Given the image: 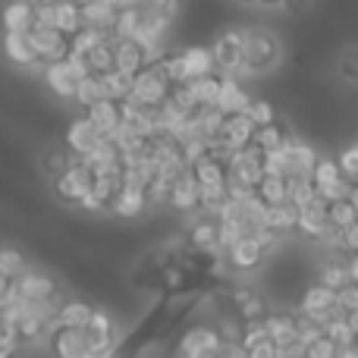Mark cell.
Listing matches in <instances>:
<instances>
[{
    "mask_svg": "<svg viewBox=\"0 0 358 358\" xmlns=\"http://www.w3.org/2000/svg\"><path fill=\"white\" fill-rule=\"evenodd\" d=\"M73 3H79V6H82V3H92V0H73Z\"/></svg>",
    "mask_w": 358,
    "mask_h": 358,
    "instance_id": "obj_53",
    "label": "cell"
},
{
    "mask_svg": "<svg viewBox=\"0 0 358 358\" xmlns=\"http://www.w3.org/2000/svg\"><path fill=\"white\" fill-rule=\"evenodd\" d=\"M92 311H94V305L85 302V299H63V302L57 305L54 324H60V327H88Z\"/></svg>",
    "mask_w": 358,
    "mask_h": 358,
    "instance_id": "obj_25",
    "label": "cell"
},
{
    "mask_svg": "<svg viewBox=\"0 0 358 358\" xmlns=\"http://www.w3.org/2000/svg\"><path fill=\"white\" fill-rule=\"evenodd\" d=\"M336 73H340L343 82H349V85H358V48L346 50V54L340 57V63H336Z\"/></svg>",
    "mask_w": 358,
    "mask_h": 358,
    "instance_id": "obj_43",
    "label": "cell"
},
{
    "mask_svg": "<svg viewBox=\"0 0 358 358\" xmlns=\"http://www.w3.org/2000/svg\"><path fill=\"white\" fill-rule=\"evenodd\" d=\"M220 334H217L214 324H198V327H189L182 336H179L173 355L179 358H204V355H220Z\"/></svg>",
    "mask_w": 358,
    "mask_h": 358,
    "instance_id": "obj_4",
    "label": "cell"
},
{
    "mask_svg": "<svg viewBox=\"0 0 358 358\" xmlns=\"http://www.w3.org/2000/svg\"><path fill=\"white\" fill-rule=\"evenodd\" d=\"M305 355H311V358H330V355H340V346H336V343L330 340L327 334H321V336H315V340L305 346Z\"/></svg>",
    "mask_w": 358,
    "mask_h": 358,
    "instance_id": "obj_44",
    "label": "cell"
},
{
    "mask_svg": "<svg viewBox=\"0 0 358 358\" xmlns=\"http://www.w3.org/2000/svg\"><path fill=\"white\" fill-rule=\"evenodd\" d=\"M0 25L10 31H29L35 25V0H10L0 10Z\"/></svg>",
    "mask_w": 358,
    "mask_h": 358,
    "instance_id": "obj_24",
    "label": "cell"
},
{
    "mask_svg": "<svg viewBox=\"0 0 358 358\" xmlns=\"http://www.w3.org/2000/svg\"><path fill=\"white\" fill-rule=\"evenodd\" d=\"M299 308H302V315L315 317L317 324H327L330 317L346 315V311H343V305H340V299H336V289H330V286H324V283L308 286V289L302 292Z\"/></svg>",
    "mask_w": 358,
    "mask_h": 358,
    "instance_id": "obj_8",
    "label": "cell"
},
{
    "mask_svg": "<svg viewBox=\"0 0 358 358\" xmlns=\"http://www.w3.org/2000/svg\"><path fill=\"white\" fill-rule=\"evenodd\" d=\"M185 242L192 248H208V252H220V220L217 214H201L185 233Z\"/></svg>",
    "mask_w": 358,
    "mask_h": 358,
    "instance_id": "obj_20",
    "label": "cell"
},
{
    "mask_svg": "<svg viewBox=\"0 0 358 358\" xmlns=\"http://www.w3.org/2000/svg\"><path fill=\"white\" fill-rule=\"evenodd\" d=\"M101 79H104V92H107V98H113V101L129 98V92H132V76H129V73L110 69V73H104Z\"/></svg>",
    "mask_w": 358,
    "mask_h": 358,
    "instance_id": "obj_38",
    "label": "cell"
},
{
    "mask_svg": "<svg viewBox=\"0 0 358 358\" xmlns=\"http://www.w3.org/2000/svg\"><path fill=\"white\" fill-rule=\"evenodd\" d=\"M292 132H289V126L283 123V120H277L273 117L271 123H264V126H258V129H255V138H252V145H258L261 151H280L283 148V145H289L292 142Z\"/></svg>",
    "mask_w": 358,
    "mask_h": 358,
    "instance_id": "obj_23",
    "label": "cell"
},
{
    "mask_svg": "<svg viewBox=\"0 0 358 358\" xmlns=\"http://www.w3.org/2000/svg\"><path fill=\"white\" fill-rule=\"evenodd\" d=\"M170 85H173V82H170L167 76H164V69L151 60V63H145L136 76H132L129 98L138 101V104H145V107H155V104H161V101H167Z\"/></svg>",
    "mask_w": 358,
    "mask_h": 358,
    "instance_id": "obj_2",
    "label": "cell"
},
{
    "mask_svg": "<svg viewBox=\"0 0 358 358\" xmlns=\"http://www.w3.org/2000/svg\"><path fill=\"white\" fill-rule=\"evenodd\" d=\"M29 41L35 48L38 60L44 63H54L69 57V35L60 31L57 25H44V29H29Z\"/></svg>",
    "mask_w": 358,
    "mask_h": 358,
    "instance_id": "obj_9",
    "label": "cell"
},
{
    "mask_svg": "<svg viewBox=\"0 0 358 358\" xmlns=\"http://www.w3.org/2000/svg\"><path fill=\"white\" fill-rule=\"evenodd\" d=\"M349 198H352V204H355V210H358V182L349 185Z\"/></svg>",
    "mask_w": 358,
    "mask_h": 358,
    "instance_id": "obj_50",
    "label": "cell"
},
{
    "mask_svg": "<svg viewBox=\"0 0 358 358\" xmlns=\"http://www.w3.org/2000/svg\"><path fill=\"white\" fill-rule=\"evenodd\" d=\"M236 3H255V0H236Z\"/></svg>",
    "mask_w": 358,
    "mask_h": 358,
    "instance_id": "obj_54",
    "label": "cell"
},
{
    "mask_svg": "<svg viewBox=\"0 0 358 358\" xmlns=\"http://www.w3.org/2000/svg\"><path fill=\"white\" fill-rule=\"evenodd\" d=\"M355 217H358V210H355L352 198H349V192H346V195H340V198H334V201H327V220H330V227L343 229V227H349Z\"/></svg>",
    "mask_w": 358,
    "mask_h": 358,
    "instance_id": "obj_36",
    "label": "cell"
},
{
    "mask_svg": "<svg viewBox=\"0 0 358 358\" xmlns=\"http://www.w3.org/2000/svg\"><path fill=\"white\" fill-rule=\"evenodd\" d=\"M321 283L330 286V289H340V286H346V283H349V267H346V261H340V258L330 261V264L321 271Z\"/></svg>",
    "mask_w": 358,
    "mask_h": 358,
    "instance_id": "obj_41",
    "label": "cell"
},
{
    "mask_svg": "<svg viewBox=\"0 0 358 358\" xmlns=\"http://www.w3.org/2000/svg\"><path fill=\"white\" fill-rule=\"evenodd\" d=\"M35 3H57V0H35Z\"/></svg>",
    "mask_w": 358,
    "mask_h": 358,
    "instance_id": "obj_52",
    "label": "cell"
},
{
    "mask_svg": "<svg viewBox=\"0 0 358 358\" xmlns=\"http://www.w3.org/2000/svg\"><path fill=\"white\" fill-rule=\"evenodd\" d=\"M0 48H3V57L19 69H29L31 63H38V54L29 41V31H10L3 29V38H0Z\"/></svg>",
    "mask_w": 358,
    "mask_h": 358,
    "instance_id": "obj_17",
    "label": "cell"
},
{
    "mask_svg": "<svg viewBox=\"0 0 358 358\" xmlns=\"http://www.w3.org/2000/svg\"><path fill=\"white\" fill-rule=\"evenodd\" d=\"M167 208L179 210V214H195V210L201 208V185H198L192 167H185L182 173L173 179V185H170V198H167Z\"/></svg>",
    "mask_w": 358,
    "mask_h": 358,
    "instance_id": "obj_13",
    "label": "cell"
},
{
    "mask_svg": "<svg viewBox=\"0 0 358 358\" xmlns=\"http://www.w3.org/2000/svg\"><path fill=\"white\" fill-rule=\"evenodd\" d=\"M6 296H25V299H57L60 296V283H57L50 273L44 271H25L22 277L10 280V289Z\"/></svg>",
    "mask_w": 358,
    "mask_h": 358,
    "instance_id": "obj_10",
    "label": "cell"
},
{
    "mask_svg": "<svg viewBox=\"0 0 358 358\" xmlns=\"http://www.w3.org/2000/svg\"><path fill=\"white\" fill-rule=\"evenodd\" d=\"M6 289H10V277L0 273V305H3V299H6Z\"/></svg>",
    "mask_w": 358,
    "mask_h": 358,
    "instance_id": "obj_49",
    "label": "cell"
},
{
    "mask_svg": "<svg viewBox=\"0 0 358 358\" xmlns=\"http://www.w3.org/2000/svg\"><path fill=\"white\" fill-rule=\"evenodd\" d=\"M229 299H233V311L242 321H261L267 315V302L261 299L258 289L252 286H229Z\"/></svg>",
    "mask_w": 358,
    "mask_h": 358,
    "instance_id": "obj_19",
    "label": "cell"
},
{
    "mask_svg": "<svg viewBox=\"0 0 358 358\" xmlns=\"http://www.w3.org/2000/svg\"><path fill=\"white\" fill-rule=\"evenodd\" d=\"M327 227H330V220H327V198L315 195L311 201L299 204L296 229H299L302 236H308V239H321Z\"/></svg>",
    "mask_w": 358,
    "mask_h": 358,
    "instance_id": "obj_15",
    "label": "cell"
},
{
    "mask_svg": "<svg viewBox=\"0 0 358 358\" xmlns=\"http://www.w3.org/2000/svg\"><path fill=\"white\" fill-rule=\"evenodd\" d=\"M29 271V261H25V255L19 252V248H0V273L10 280L22 277V273Z\"/></svg>",
    "mask_w": 358,
    "mask_h": 358,
    "instance_id": "obj_39",
    "label": "cell"
},
{
    "mask_svg": "<svg viewBox=\"0 0 358 358\" xmlns=\"http://www.w3.org/2000/svg\"><path fill=\"white\" fill-rule=\"evenodd\" d=\"M346 267H349V280H352V283H358V255H352V258L346 261Z\"/></svg>",
    "mask_w": 358,
    "mask_h": 358,
    "instance_id": "obj_48",
    "label": "cell"
},
{
    "mask_svg": "<svg viewBox=\"0 0 358 358\" xmlns=\"http://www.w3.org/2000/svg\"><path fill=\"white\" fill-rule=\"evenodd\" d=\"M210 57H214V69H220L223 76H239L242 60H245L242 31L229 29V31H223V35H217V41L210 44Z\"/></svg>",
    "mask_w": 358,
    "mask_h": 358,
    "instance_id": "obj_7",
    "label": "cell"
},
{
    "mask_svg": "<svg viewBox=\"0 0 358 358\" xmlns=\"http://www.w3.org/2000/svg\"><path fill=\"white\" fill-rule=\"evenodd\" d=\"M85 117L92 120L94 126H98L101 132H104L107 138L117 132V126L123 123V113H120V101H113V98H101V101H94L92 107H85Z\"/></svg>",
    "mask_w": 358,
    "mask_h": 358,
    "instance_id": "obj_21",
    "label": "cell"
},
{
    "mask_svg": "<svg viewBox=\"0 0 358 358\" xmlns=\"http://www.w3.org/2000/svg\"><path fill=\"white\" fill-rule=\"evenodd\" d=\"M120 189H123V167H120V170H107V173L94 176L92 195L101 201V208L110 210V204H113V198L120 195Z\"/></svg>",
    "mask_w": 358,
    "mask_h": 358,
    "instance_id": "obj_32",
    "label": "cell"
},
{
    "mask_svg": "<svg viewBox=\"0 0 358 358\" xmlns=\"http://www.w3.org/2000/svg\"><path fill=\"white\" fill-rule=\"evenodd\" d=\"M264 327L267 334L277 340L280 352H283V346H289L292 340H299V327H296V315H286V311H267L264 317Z\"/></svg>",
    "mask_w": 358,
    "mask_h": 358,
    "instance_id": "obj_26",
    "label": "cell"
},
{
    "mask_svg": "<svg viewBox=\"0 0 358 358\" xmlns=\"http://www.w3.org/2000/svg\"><path fill=\"white\" fill-rule=\"evenodd\" d=\"M340 242H343V255H346V258L358 255V217L349 223V227L340 229Z\"/></svg>",
    "mask_w": 358,
    "mask_h": 358,
    "instance_id": "obj_46",
    "label": "cell"
},
{
    "mask_svg": "<svg viewBox=\"0 0 358 358\" xmlns=\"http://www.w3.org/2000/svg\"><path fill=\"white\" fill-rule=\"evenodd\" d=\"M296 217H299V208L292 201L264 204V227H271L273 233H280V236H286L289 229H296Z\"/></svg>",
    "mask_w": 358,
    "mask_h": 358,
    "instance_id": "obj_28",
    "label": "cell"
},
{
    "mask_svg": "<svg viewBox=\"0 0 358 358\" xmlns=\"http://www.w3.org/2000/svg\"><path fill=\"white\" fill-rule=\"evenodd\" d=\"M145 63H148V50H145L136 38H117V41H113V69L136 76Z\"/></svg>",
    "mask_w": 358,
    "mask_h": 358,
    "instance_id": "obj_18",
    "label": "cell"
},
{
    "mask_svg": "<svg viewBox=\"0 0 358 358\" xmlns=\"http://www.w3.org/2000/svg\"><path fill=\"white\" fill-rule=\"evenodd\" d=\"M54 25L66 35L82 29V6L73 3V0H57L54 3Z\"/></svg>",
    "mask_w": 358,
    "mask_h": 358,
    "instance_id": "obj_34",
    "label": "cell"
},
{
    "mask_svg": "<svg viewBox=\"0 0 358 358\" xmlns=\"http://www.w3.org/2000/svg\"><path fill=\"white\" fill-rule=\"evenodd\" d=\"M239 346H242V355H248V358H277L280 355L277 340L267 334L264 321H248Z\"/></svg>",
    "mask_w": 358,
    "mask_h": 358,
    "instance_id": "obj_16",
    "label": "cell"
},
{
    "mask_svg": "<svg viewBox=\"0 0 358 358\" xmlns=\"http://www.w3.org/2000/svg\"><path fill=\"white\" fill-rule=\"evenodd\" d=\"M245 113H248V117H252L255 129H258V126H264V123H271V120H273V117H277V113H273V107H271V101H261V98L248 101Z\"/></svg>",
    "mask_w": 358,
    "mask_h": 358,
    "instance_id": "obj_45",
    "label": "cell"
},
{
    "mask_svg": "<svg viewBox=\"0 0 358 358\" xmlns=\"http://www.w3.org/2000/svg\"><path fill=\"white\" fill-rule=\"evenodd\" d=\"M223 79H227V76H223L220 69H208V73L195 76V79H185V82H189V88H192L198 104H217V94H220V88H223Z\"/></svg>",
    "mask_w": 358,
    "mask_h": 358,
    "instance_id": "obj_27",
    "label": "cell"
},
{
    "mask_svg": "<svg viewBox=\"0 0 358 358\" xmlns=\"http://www.w3.org/2000/svg\"><path fill=\"white\" fill-rule=\"evenodd\" d=\"M101 98H107V92H104V79H101V76H94V73L82 76L79 85H76V98H73V104H79V107H92L94 101H101Z\"/></svg>",
    "mask_w": 358,
    "mask_h": 358,
    "instance_id": "obj_35",
    "label": "cell"
},
{
    "mask_svg": "<svg viewBox=\"0 0 358 358\" xmlns=\"http://www.w3.org/2000/svg\"><path fill=\"white\" fill-rule=\"evenodd\" d=\"M120 6L132 13H170V16H176V0H120Z\"/></svg>",
    "mask_w": 358,
    "mask_h": 358,
    "instance_id": "obj_40",
    "label": "cell"
},
{
    "mask_svg": "<svg viewBox=\"0 0 358 358\" xmlns=\"http://www.w3.org/2000/svg\"><path fill=\"white\" fill-rule=\"evenodd\" d=\"M110 210L120 217V220H136L148 210V198H145V189H136V185H123L120 195L113 198Z\"/></svg>",
    "mask_w": 358,
    "mask_h": 358,
    "instance_id": "obj_22",
    "label": "cell"
},
{
    "mask_svg": "<svg viewBox=\"0 0 358 358\" xmlns=\"http://www.w3.org/2000/svg\"><path fill=\"white\" fill-rule=\"evenodd\" d=\"M92 185H94V173L88 170V164L82 161V157H76L63 173L54 176V195L60 198L63 204H79L82 198L92 192Z\"/></svg>",
    "mask_w": 358,
    "mask_h": 358,
    "instance_id": "obj_3",
    "label": "cell"
},
{
    "mask_svg": "<svg viewBox=\"0 0 358 358\" xmlns=\"http://www.w3.org/2000/svg\"><path fill=\"white\" fill-rule=\"evenodd\" d=\"M117 10H120V6L101 3V0L82 3V25H92V29H101V31H113V22H117Z\"/></svg>",
    "mask_w": 358,
    "mask_h": 358,
    "instance_id": "obj_30",
    "label": "cell"
},
{
    "mask_svg": "<svg viewBox=\"0 0 358 358\" xmlns=\"http://www.w3.org/2000/svg\"><path fill=\"white\" fill-rule=\"evenodd\" d=\"M242 48H245L242 73H248V76L271 73L280 63V41L271 29H261V25L242 29Z\"/></svg>",
    "mask_w": 358,
    "mask_h": 358,
    "instance_id": "obj_1",
    "label": "cell"
},
{
    "mask_svg": "<svg viewBox=\"0 0 358 358\" xmlns=\"http://www.w3.org/2000/svg\"><path fill=\"white\" fill-rule=\"evenodd\" d=\"M48 349L60 358H92L88 355L85 327H60V324H50Z\"/></svg>",
    "mask_w": 358,
    "mask_h": 358,
    "instance_id": "obj_11",
    "label": "cell"
},
{
    "mask_svg": "<svg viewBox=\"0 0 358 358\" xmlns=\"http://www.w3.org/2000/svg\"><path fill=\"white\" fill-rule=\"evenodd\" d=\"M308 3H311V0H280V6H283L286 13H302Z\"/></svg>",
    "mask_w": 358,
    "mask_h": 358,
    "instance_id": "obj_47",
    "label": "cell"
},
{
    "mask_svg": "<svg viewBox=\"0 0 358 358\" xmlns=\"http://www.w3.org/2000/svg\"><path fill=\"white\" fill-rule=\"evenodd\" d=\"M101 138H107V136L88 117L73 120V123H66V129H63V145H66L73 155H79V157H85L88 151L98 148Z\"/></svg>",
    "mask_w": 358,
    "mask_h": 358,
    "instance_id": "obj_14",
    "label": "cell"
},
{
    "mask_svg": "<svg viewBox=\"0 0 358 358\" xmlns=\"http://www.w3.org/2000/svg\"><path fill=\"white\" fill-rule=\"evenodd\" d=\"M255 195H258L264 204L289 201V182H286V179L280 176V173H273V170H264L261 182L255 185Z\"/></svg>",
    "mask_w": 358,
    "mask_h": 358,
    "instance_id": "obj_31",
    "label": "cell"
},
{
    "mask_svg": "<svg viewBox=\"0 0 358 358\" xmlns=\"http://www.w3.org/2000/svg\"><path fill=\"white\" fill-rule=\"evenodd\" d=\"M336 164H340L343 176L349 179V185L358 182V142H355V145H349V148H343V151H340V157H336Z\"/></svg>",
    "mask_w": 358,
    "mask_h": 358,
    "instance_id": "obj_42",
    "label": "cell"
},
{
    "mask_svg": "<svg viewBox=\"0 0 358 358\" xmlns=\"http://www.w3.org/2000/svg\"><path fill=\"white\" fill-rule=\"evenodd\" d=\"M248 101H252V98L245 94V88L227 76V79H223L220 94H217V107H220L223 113H239V110H245V107H248Z\"/></svg>",
    "mask_w": 358,
    "mask_h": 358,
    "instance_id": "obj_33",
    "label": "cell"
},
{
    "mask_svg": "<svg viewBox=\"0 0 358 358\" xmlns=\"http://www.w3.org/2000/svg\"><path fill=\"white\" fill-rule=\"evenodd\" d=\"M179 66H182V79H195V76L214 69V57H210L208 48H198V44H192V48L179 50Z\"/></svg>",
    "mask_w": 358,
    "mask_h": 358,
    "instance_id": "obj_29",
    "label": "cell"
},
{
    "mask_svg": "<svg viewBox=\"0 0 358 358\" xmlns=\"http://www.w3.org/2000/svg\"><path fill=\"white\" fill-rule=\"evenodd\" d=\"M255 3H261V6H280V0H255Z\"/></svg>",
    "mask_w": 358,
    "mask_h": 358,
    "instance_id": "obj_51",
    "label": "cell"
},
{
    "mask_svg": "<svg viewBox=\"0 0 358 358\" xmlns=\"http://www.w3.org/2000/svg\"><path fill=\"white\" fill-rule=\"evenodd\" d=\"M76 157H79V155H73L66 145H57V148H48V151L41 155V170H44V173H48L50 179H54L57 173H63V170H66L69 164L76 161Z\"/></svg>",
    "mask_w": 358,
    "mask_h": 358,
    "instance_id": "obj_37",
    "label": "cell"
},
{
    "mask_svg": "<svg viewBox=\"0 0 358 358\" xmlns=\"http://www.w3.org/2000/svg\"><path fill=\"white\" fill-rule=\"evenodd\" d=\"M79 79H82V73L73 66L69 57L54 60V63H44L41 82L48 85V92L54 94L57 101H63V104H69V101L76 98V85H79Z\"/></svg>",
    "mask_w": 358,
    "mask_h": 358,
    "instance_id": "obj_5",
    "label": "cell"
},
{
    "mask_svg": "<svg viewBox=\"0 0 358 358\" xmlns=\"http://www.w3.org/2000/svg\"><path fill=\"white\" fill-rule=\"evenodd\" d=\"M311 185H315V192L321 198H327V201H334V198L349 192V179L343 176L340 164L330 161V157H317L315 173H311Z\"/></svg>",
    "mask_w": 358,
    "mask_h": 358,
    "instance_id": "obj_12",
    "label": "cell"
},
{
    "mask_svg": "<svg viewBox=\"0 0 358 358\" xmlns=\"http://www.w3.org/2000/svg\"><path fill=\"white\" fill-rule=\"evenodd\" d=\"M220 255L236 273H252L255 267H261V261L267 258V248L261 245L255 236H236L233 242L223 245Z\"/></svg>",
    "mask_w": 358,
    "mask_h": 358,
    "instance_id": "obj_6",
    "label": "cell"
}]
</instances>
